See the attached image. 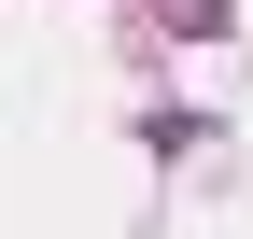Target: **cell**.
Here are the masks:
<instances>
[{
  "label": "cell",
  "mask_w": 253,
  "mask_h": 239,
  "mask_svg": "<svg viewBox=\"0 0 253 239\" xmlns=\"http://www.w3.org/2000/svg\"><path fill=\"white\" fill-rule=\"evenodd\" d=\"M169 14V42H225V0H155Z\"/></svg>",
  "instance_id": "6da1fadb"
}]
</instances>
